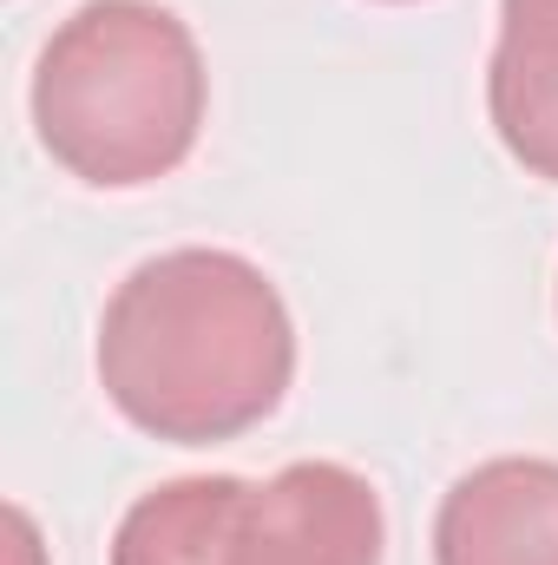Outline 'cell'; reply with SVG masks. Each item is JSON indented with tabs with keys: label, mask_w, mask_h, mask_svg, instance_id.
Segmentation results:
<instances>
[{
	"label": "cell",
	"mask_w": 558,
	"mask_h": 565,
	"mask_svg": "<svg viewBox=\"0 0 558 565\" xmlns=\"http://www.w3.org/2000/svg\"><path fill=\"white\" fill-rule=\"evenodd\" d=\"M433 565H558V460L500 454L433 513Z\"/></svg>",
	"instance_id": "cell-4"
},
{
	"label": "cell",
	"mask_w": 558,
	"mask_h": 565,
	"mask_svg": "<svg viewBox=\"0 0 558 565\" xmlns=\"http://www.w3.org/2000/svg\"><path fill=\"white\" fill-rule=\"evenodd\" d=\"M211 73L197 33L158 0L73 7L33 66V132L93 191L171 178L204 139Z\"/></svg>",
	"instance_id": "cell-2"
},
{
	"label": "cell",
	"mask_w": 558,
	"mask_h": 565,
	"mask_svg": "<svg viewBox=\"0 0 558 565\" xmlns=\"http://www.w3.org/2000/svg\"><path fill=\"white\" fill-rule=\"evenodd\" d=\"M382 493L342 460H296L237 500L230 565H382Z\"/></svg>",
	"instance_id": "cell-3"
},
{
	"label": "cell",
	"mask_w": 558,
	"mask_h": 565,
	"mask_svg": "<svg viewBox=\"0 0 558 565\" xmlns=\"http://www.w3.org/2000/svg\"><path fill=\"white\" fill-rule=\"evenodd\" d=\"M388 7H415V0H388Z\"/></svg>",
	"instance_id": "cell-7"
},
{
	"label": "cell",
	"mask_w": 558,
	"mask_h": 565,
	"mask_svg": "<svg viewBox=\"0 0 558 565\" xmlns=\"http://www.w3.org/2000/svg\"><path fill=\"white\" fill-rule=\"evenodd\" d=\"M99 388L171 447H224L282 408L296 322L282 289L237 250H164L99 316Z\"/></svg>",
	"instance_id": "cell-1"
},
{
	"label": "cell",
	"mask_w": 558,
	"mask_h": 565,
	"mask_svg": "<svg viewBox=\"0 0 558 565\" xmlns=\"http://www.w3.org/2000/svg\"><path fill=\"white\" fill-rule=\"evenodd\" d=\"M244 487L237 473H191L139 493L112 533V565H230Z\"/></svg>",
	"instance_id": "cell-6"
},
{
	"label": "cell",
	"mask_w": 558,
	"mask_h": 565,
	"mask_svg": "<svg viewBox=\"0 0 558 565\" xmlns=\"http://www.w3.org/2000/svg\"><path fill=\"white\" fill-rule=\"evenodd\" d=\"M486 119L526 178L558 184V0H500Z\"/></svg>",
	"instance_id": "cell-5"
}]
</instances>
